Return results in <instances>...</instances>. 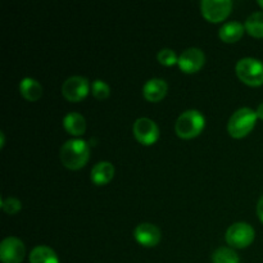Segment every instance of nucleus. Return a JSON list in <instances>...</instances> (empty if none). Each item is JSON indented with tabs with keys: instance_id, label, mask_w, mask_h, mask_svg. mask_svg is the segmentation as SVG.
<instances>
[{
	"instance_id": "obj_1",
	"label": "nucleus",
	"mask_w": 263,
	"mask_h": 263,
	"mask_svg": "<svg viewBox=\"0 0 263 263\" xmlns=\"http://www.w3.org/2000/svg\"><path fill=\"white\" fill-rule=\"evenodd\" d=\"M61 161L71 170H79L89 161V145L82 139H69L61 148Z\"/></svg>"
},
{
	"instance_id": "obj_2",
	"label": "nucleus",
	"mask_w": 263,
	"mask_h": 263,
	"mask_svg": "<svg viewBox=\"0 0 263 263\" xmlns=\"http://www.w3.org/2000/svg\"><path fill=\"white\" fill-rule=\"evenodd\" d=\"M204 116L197 109H187L177 117L175 131L180 138L190 139L199 135L204 127Z\"/></svg>"
},
{
	"instance_id": "obj_3",
	"label": "nucleus",
	"mask_w": 263,
	"mask_h": 263,
	"mask_svg": "<svg viewBox=\"0 0 263 263\" xmlns=\"http://www.w3.org/2000/svg\"><path fill=\"white\" fill-rule=\"evenodd\" d=\"M257 113L249 107H241L231 115L228 130L233 138H243L248 135L256 125Z\"/></svg>"
},
{
	"instance_id": "obj_4",
	"label": "nucleus",
	"mask_w": 263,
	"mask_h": 263,
	"mask_svg": "<svg viewBox=\"0 0 263 263\" xmlns=\"http://www.w3.org/2000/svg\"><path fill=\"white\" fill-rule=\"evenodd\" d=\"M236 74L239 79L251 86L263 84V62L253 57H244L236 63Z\"/></svg>"
},
{
	"instance_id": "obj_5",
	"label": "nucleus",
	"mask_w": 263,
	"mask_h": 263,
	"mask_svg": "<svg viewBox=\"0 0 263 263\" xmlns=\"http://www.w3.org/2000/svg\"><path fill=\"white\" fill-rule=\"evenodd\" d=\"M225 239L229 243V246L234 248H246L253 241L254 239V229L249 223L235 222L229 226L226 230Z\"/></svg>"
},
{
	"instance_id": "obj_6",
	"label": "nucleus",
	"mask_w": 263,
	"mask_h": 263,
	"mask_svg": "<svg viewBox=\"0 0 263 263\" xmlns=\"http://www.w3.org/2000/svg\"><path fill=\"white\" fill-rule=\"evenodd\" d=\"M25 254V244L15 236H7L0 243V259L3 263H21Z\"/></svg>"
},
{
	"instance_id": "obj_7",
	"label": "nucleus",
	"mask_w": 263,
	"mask_h": 263,
	"mask_svg": "<svg viewBox=\"0 0 263 263\" xmlns=\"http://www.w3.org/2000/svg\"><path fill=\"white\" fill-rule=\"evenodd\" d=\"M202 14L211 22H220L230 14L233 9L231 0H202L200 3Z\"/></svg>"
},
{
	"instance_id": "obj_8",
	"label": "nucleus",
	"mask_w": 263,
	"mask_h": 263,
	"mask_svg": "<svg viewBox=\"0 0 263 263\" xmlns=\"http://www.w3.org/2000/svg\"><path fill=\"white\" fill-rule=\"evenodd\" d=\"M133 131L138 141L144 145H152L158 140L159 128L153 120L148 117H140L134 122Z\"/></svg>"
},
{
	"instance_id": "obj_9",
	"label": "nucleus",
	"mask_w": 263,
	"mask_h": 263,
	"mask_svg": "<svg viewBox=\"0 0 263 263\" xmlns=\"http://www.w3.org/2000/svg\"><path fill=\"white\" fill-rule=\"evenodd\" d=\"M90 84L86 77L71 76L62 85V94L71 102H80L87 95Z\"/></svg>"
},
{
	"instance_id": "obj_10",
	"label": "nucleus",
	"mask_w": 263,
	"mask_h": 263,
	"mask_svg": "<svg viewBox=\"0 0 263 263\" xmlns=\"http://www.w3.org/2000/svg\"><path fill=\"white\" fill-rule=\"evenodd\" d=\"M205 62V55L202 49L199 48H187L180 54L179 57V67L186 73H194L199 71Z\"/></svg>"
},
{
	"instance_id": "obj_11",
	"label": "nucleus",
	"mask_w": 263,
	"mask_h": 263,
	"mask_svg": "<svg viewBox=\"0 0 263 263\" xmlns=\"http://www.w3.org/2000/svg\"><path fill=\"white\" fill-rule=\"evenodd\" d=\"M136 240L144 247H154L161 240V230L151 222H141L134 230Z\"/></svg>"
},
{
	"instance_id": "obj_12",
	"label": "nucleus",
	"mask_w": 263,
	"mask_h": 263,
	"mask_svg": "<svg viewBox=\"0 0 263 263\" xmlns=\"http://www.w3.org/2000/svg\"><path fill=\"white\" fill-rule=\"evenodd\" d=\"M167 90H168V85H167L166 80L153 77L144 84L143 95L149 102H159L166 97Z\"/></svg>"
},
{
	"instance_id": "obj_13",
	"label": "nucleus",
	"mask_w": 263,
	"mask_h": 263,
	"mask_svg": "<svg viewBox=\"0 0 263 263\" xmlns=\"http://www.w3.org/2000/svg\"><path fill=\"white\" fill-rule=\"evenodd\" d=\"M115 175V166L108 161H100L92 167L91 180L97 185H104L112 180Z\"/></svg>"
},
{
	"instance_id": "obj_14",
	"label": "nucleus",
	"mask_w": 263,
	"mask_h": 263,
	"mask_svg": "<svg viewBox=\"0 0 263 263\" xmlns=\"http://www.w3.org/2000/svg\"><path fill=\"white\" fill-rule=\"evenodd\" d=\"M63 126L72 135H82L86 130V121L79 112H69L63 117Z\"/></svg>"
},
{
	"instance_id": "obj_15",
	"label": "nucleus",
	"mask_w": 263,
	"mask_h": 263,
	"mask_svg": "<svg viewBox=\"0 0 263 263\" xmlns=\"http://www.w3.org/2000/svg\"><path fill=\"white\" fill-rule=\"evenodd\" d=\"M20 91L26 99L35 102V100L40 99L43 95V86L37 80L32 79V77H25L20 82Z\"/></svg>"
},
{
	"instance_id": "obj_16",
	"label": "nucleus",
	"mask_w": 263,
	"mask_h": 263,
	"mask_svg": "<svg viewBox=\"0 0 263 263\" xmlns=\"http://www.w3.org/2000/svg\"><path fill=\"white\" fill-rule=\"evenodd\" d=\"M244 28L246 27L238 21H230L221 26L218 35H220L221 40H223L225 43H235L243 36Z\"/></svg>"
},
{
	"instance_id": "obj_17",
	"label": "nucleus",
	"mask_w": 263,
	"mask_h": 263,
	"mask_svg": "<svg viewBox=\"0 0 263 263\" xmlns=\"http://www.w3.org/2000/svg\"><path fill=\"white\" fill-rule=\"evenodd\" d=\"M30 263H59V259L48 246H36L30 253Z\"/></svg>"
},
{
	"instance_id": "obj_18",
	"label": "nucleus",
	"mask_w": 263,
	"mask_h": 263,
	"mask_svg": "<svg viewBox=\"0 0 263 263\" xmlns=\"http://www.w3.org/2000/svg\"><path fill=\"white\" fill-rule=\"evenodd\" d=\"M244 27L251 35L256 36V37H263V10L249 14Z\"/></svg>"
},
{
	"instance_id": "obj_19",
	"label": "nucleus",
	"mask_w": 263,
	"mask_h": 263,
	"mask_svg": "<svg viewBox=\"0 0 263 263\" xmlns=\"http://www.w3.org/2000/svg\"><path fill=\"white\" fill-rule=\"evenodd\" d=\"M213 263H239V256L234 249L220 247L212 253Z\"/></svg>"
},
{
	"instance_id": "obj_20",
	"label": "nucleus",
	"mask_w": 263,
	"mask_h": 263,
	"mask_svg": "<svg viewBox=\"0 0 263 263\" xmlns=\"http://www.w3.org/2000/svg\"><path fill=\"white\" fill-rule=\"evenodd\" d=\"M91 91L92 95H94L97 99H105V98L109 95L110 87L109 85L105 81H103V80H95L91 85Z\"/></svg>"
},
{
	"instance_id": "obj_21",
	"label": "nucleus",
	"mask_w": 263,
	"mask_h": 263,
	"mask_svg": "<svg viewBox=\"0 0 263 263\" xmlns=\"http://www.w3.org/2000/svg\"><path fill=\"white\" fill-rule=\"evenodd\" d=\"M157 58H158L159 63L164 64V66H172V64L179 62L176 53L170 48L161 49V50L158 51V54H157Z\"/></svg>"
},
{
	"instance_id": "obj_22",
	"label": "nucleus",
	"mask_w": 263,
	"mask_h": 263,
	"mask_svg": "<svg viewBox=\"0 0 263 263\" xmlns=\"http://www.w3.org/2000/svg\"><path fill=\"white\" fill-rule=\"evenodd\" d=\"M2 208L8 215H14L22 208V203L20 199L14 197H7L2 199Z\"/></svg>"
},
{
	"instance_id": "obj_23",
	"label": "nucleus",
	"mask_w": 263,
	"mask_h": 263,
	"mask_svg": "<svg viewBox=\"0 0 263 263\" xmlns=\"http://www.w3.org/2000/svg\"><path fill=\"white\" fill-rule=\"evenodd\" d=\"M257 215H258L259 220L263 222V195L259 198L258 200V204H257Z\"/></svg>"
},
{
	"instance_id": "obj_24",
	"label": "nucleus",
	"mask_w": 263,
	"mask_h": 263,
	"mask_svg": "<svg viewBox=\"0 0 263 263\" xmlns=\"http://www.w3.org/2000/svg\"><path fill=\"white\" fill-rule=\"evenodd\" d=\"M256 113H257V117L262 118V120H263V103H261V104H259L258 107H257Z\"/></svg>"
},
{
	"instance_id": "obj_25",
	"label": "nucleus",
	"mask_w": 263,
	"mask_h": 263,
	"mask_svg": "<svg viewBox=\"0 0 263 263\" xmlns=\"http://www.w3.org/2000/svg\"><path fill=\"white\" fill-rule=\"evenodd\" d=\"M4 144H5V136H4V133H0V146H4Z\"/></svg>"
},
{
	"instance_id": "obj_26",
	"label": "nucleus",
	"mask_w": 263,
	"mask_h": 263,
	"mask_svg": "<svg viewBox=\"0 0 263 263\" xmlns=\"http://www.w3.org/2000/svg\"><path fill=\"white\" fill-rule=\"evenodd\" d=\"M258 5H261V7L263 8V0H258Z\"/></svg>"
}]
</instances>
